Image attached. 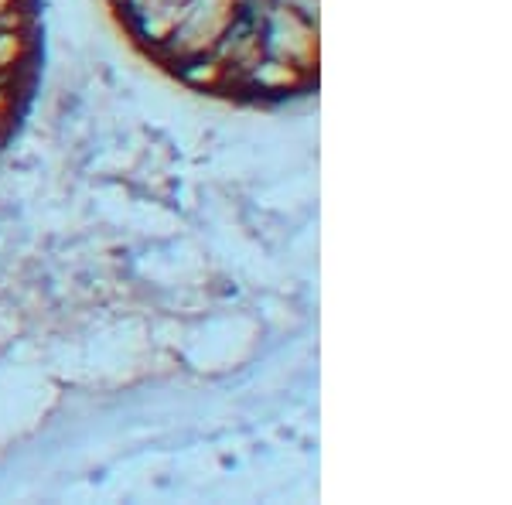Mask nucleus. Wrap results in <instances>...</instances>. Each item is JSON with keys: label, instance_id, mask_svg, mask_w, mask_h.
Returning a JSON list of instances; mask_svg holds the SVG:
<instances>
[{"label": "nucleus", "instance_id": "f03ea898", "mask_svg": "<svg viewBox=\"0 0 512 505\" xmlns=\"http://www.w3.org/2000/svg\"><path fill=\"white\" fill-rule=\"evenodd\" d=\"M45 69L41 0H0V154L18 140Z\"/></svg>", "mask_w": 512, "mask_h": 505}, {"label": "nucleus", "instance_id": "f257e3e1", "mask_svg": "<svg viewBox=\"0 0 512 505\" xmlns=\"http://www.w3.org/2000/svg\"><path fill=\"white\" fill-rule=\"evenodd\" d=\"M127 45L192 93L243 110L321 89V0H103Z\"/></svg>", "mask_w": 512, "mask_h": 505}]
</instances>
